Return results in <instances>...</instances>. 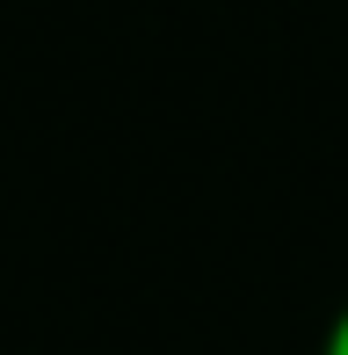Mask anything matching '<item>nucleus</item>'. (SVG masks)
Masks as SVG:
<instances>
[{
    "instance_id": "f257e3e1",
    "label": "nucleus",
    "mask_w": 348,
    "mask_h": 355,
    "mask_svg": "<svg viewBox=\"0 0 348 355\" xmlns=\"http://www.w3.org/2000/svg\"><path fill=\"white\" fill-rule=\"evenodd\" d=\"M320 355H348V304L334 319H327V334H320Z\"/></svg>"
}]
</instances>
